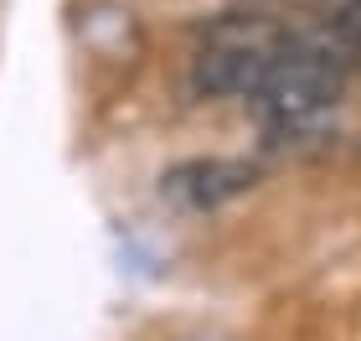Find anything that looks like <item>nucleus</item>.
Wrapping results in <instances>:
<instances>
[{
    "label": "nucleus",
    "instance_id": "1",
    "mask_svg": "<svg viewBox=\"0 0 361 341\" xmlns=\"http://www.w3.org/2000/svg\"><path fill=\"white\" fill-rule=\"evenodd\" d=\"M351 47L336 42L331 31L315 42H289V52L279 57V68L269 73V83L258 88V119H264V135L289 145V140H305L331 119V109L346 88V57Z\"/></svg>",
    "mask_w": 361,
    "mask_h": 341
},
{
    "label": "nucleus",
    "instance_id": "2",
    "mask_svg": "<svg viewBox=\"0 0 361 341\" xmlns=\"http://www.w3.org/2000/svg\"><path fill=\"white\" fill-rule=\"evenodd\" d=\"M289 42L294 37H284L264 16H222L191 62V88L207 99H258Z\"/></svg>",
    "mask_w": 361,
    "mask_h": 341
},
{
    "label": "nucleus",
    "instance_id": "3",
    "mask_svg": "<svg viewBox=\"0 0 361 341\" xmlns=\"http://www.w3.org/2000/svg\"><path fill=\"white\" fill-rule=\"evenodd\" d=\"M258 181V171L248 160H227V155H207V160H180L160 176V197L180 213H212V207L243 197Z\"/></svg>",
    "mask_w": 361,
    "mask_h": 341
}]
</instances>
